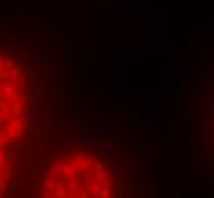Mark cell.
Segmentation results:
<instances>
[{
    "instance_id": "obj_1",
    "label": "cell",
    "mask_w": 214,
    "mask_h": 198,
    "mask_svg": "<svg viewBox=\"0 0 214 198\" xmlns=\"http://www.w3.org/2000/svg\"><path fill=\"white\" fill-rule=\"evenodd\" d=\"M118 175L107 159L92 151H72L46 165L40 177L41 197L106 198L116 192Z\"/></svg>"
},
{
    "instance_id": "obj_2",
    "label": "cell",
    "mask_w": 214,
    "mask_h": 198,
    "mask_svg": "<svg viewBox=\"0 0 214 198\" xmlns=\"http://www.w3.org/2000/svg\"><path fill=\"white\" fill-rule=\"evenodd\" d=\"M31 79L25 63L0 49V148L20 143L31 122Z\"/></svg>"
},
{
    "instance_id": "obj_3",
    "label": "cell",
    "mask_w": 214,
    "mask_h": 198,
    "mask_svg": "<svg viewBox=\"0 0 214 198\" xmlns=\"http://www.w3.org/2000/svg\"><path fill=\"white\" fill-rule=\"evenodd\" d=\"M17 165L14 162V151L0 148V197L8 194L16 178Z\"/></svg>"
},
{
    "instance_id": "obj_4",
    "label": "cell",
    "mask_w": 214,
    "mask_h": 198,
    "mask_svg": "<svg viewBox=\"0 0 214 198\" xmlns=\"http://www.w3.org/2000/svg\"><path fill=\"white\" fill-rule=\"evenodd\" d=\"M211 125H213V128H211V136H213V148H214V108H213V113H211Z\"/></svg>"
}]
</instances>
